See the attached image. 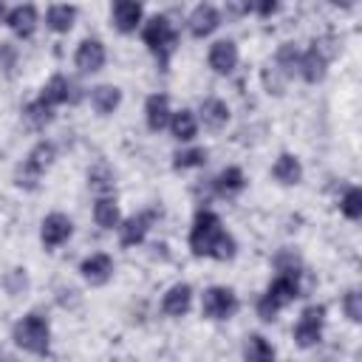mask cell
Returning a JSON list of instances; mask_svg holds the SVG:
<instances>
[{"instance_id": "obj_18", "label": "cell", "mask_w": 362, "mask_h": 362, "mask_svg": "<svg viewBox=\"0 0 362 362\" xmlns=\"http://www.w3.org/2000/svg\"><path fill=\"white\" fill-rule=\"evenodd\" d=\"M88 99H90V107H93L96 116H113L122 105V88L110 85V82H102V85H93L88 90Z\"/></svg>"}, {"instance_id": "obj_29", "label": "cell", "mask_w": 362, "mask_h": 362, "mask_svg": "<svg viewBox=\"0 0 362 362\" xmlns=\"http://www.w3.org/2000/svg\"><path fill=\"white\" fill-rule=\"evenodd\" d=\"M286 79H294L297 76V65H300V48L294 42H283L277 51H274V62H272Z\"/></svg>"}, {"instance_id": "obj_37", "label": "cell", "mask_w": 362, "mask_h": 362, "mask_svg": "<svg viewBox=\"0 0 362 362\" xmlns=\"http://www.w3.org/2000/svg\"><path fill=\"white\" fill-rule=\"evenodd\" d=\"M342 314L351 322H362V291L359 288H348L342 294Z\"/></svg>"}, {"instance_id": "obj_26", "label": "cell", "mask_w": 362, "mask_h": 362, "mask_svg": "<svg viewBox=\"0 0 362 362\" xmlns=\"http://www.w3.org/2000/svg\"><path fill=\"white\" fill-rule=\"evenodd\" d=\"M57 107H51L48 102H42L40 96L37 99H31L28 105H23V122L31 127V130H45L48 124H54V119H57V113H54Z\"/></svg>"}, {"instance_id": "obj_6", "label": "cell", "mask_w": 362, "mask_h": 362, "mask_svg": "<svg viewBox=\"0 0 362 362\" xmlns=\"http://www.w3.org/2000/svg\"><path fill=\"white\" fill-rule=\"evenodd\" d=\"M325 314L328 311H325L322 303H311V305H305L300 311V320L294 325V342H297V348L308 351V348L320 345L322 331H325Z\"/></svg>"}, {"instance_id": "obj_11", "label": "cell", "mask_w": 362, "mask_h": 362, "mask_svg": "<svg viewBox=\"0 0 362 362\" xmlns=\"http://www.w3.org/2000/svg\"><path fill=\"white\" fill-rule=\"evenodd\" d=\"M113 272H116V266H113V257L107 252H93V255L82 257V263H79V277L90 288L107 286L113 280Z\"/></svg>"}, {"instance_id": "obj_31", "label": "cell", "mask_w": 362, "mask_h": 362, "mask_svg": "<svg viewBox=\"0 0 362 362\" xmlns=\"http://www.w3.org/2000/svg\"><path fill=\"white\" fill-rule=\"evenodd\" d=\"M25 161L31 164V167H37L40 173H45L54 161H57V144L51 141V139H40L31 150H28V156H25Z\"/></svg>"}, {"instance_id": "obj_34", "label": "cell", "mask_w": 362, "mask_h": 362, "mask_svg": "<svg viewBox=\"0 0 362 362\" xmlns=\"http://www.w3.org/2000/svg\"><path fill=\"white\" fill-rule=\"evenodd\" d=\"M272 266L277 274H303V257L294 249H280L272 257Z\"/></svg>"}, {"instance_id": "obj_41", "label": "cell", "mask_w": 362, "mask_h": 362, "mask_svg": "<svg viewBox=\"0 0 362 362\" xmlns=\"http://www.w3.org/2000/svg\"><path fill=\"white\" fill-rule=\"evenodd\" d=\"M252 11L257 17H263V20H269L272 14L280 11V0H252Z\"/></svg>"}, {"instance_id": "obj_17", "label": "cell", "mask_w": 362, "mask_h": 362, "mask_svg": "<svg viewBox=\"0 0 362 362\" xmlns=\"http://www.w3.org/2000/svg\"><path fill=\"white\" fill-rule=\"evenodd\" d=\"M192 286L189 283H173L164 294H161V314L170 317V320H178V317H187L189 308H192Z\"/></svg>"}, {"instance_id": "obj_14", "label": "cell", "mask_w": 362, "mask_h": 362, "mask_svg": "<svg viewBox=\"0 0 362 362\" xmlns=\"http://www.w3.org/2000/svg\"><path fill=\"white\" fill-rule=\"evenodd\" d=\"M221 20L223 17H221V11L212 3H198L189 11V17H187V31L195 40H206V37H212L221 28Z\"/></svg>"}, {"instance_id": "obj_38", "label": "cell", "mask_w": 362, "mask_h": 362, "mask_svg": "<svg viewBox=\"0 0 362 362\" xmlns=\"http://www.w3.org/2000/svg\"><path fill=\"white\" fill-rule=\"evenodd\" d=\"M17 59H20L17 45H14V42H8V40H3V42H0V74L11 76V74H14V68H17Z\"/></svg>"}, {"instance_id": "obj_19", "label": "cell", "mask_w": 362, "mask_h": 362, "mask_svg": "<svg viewBox=\"0 0 362 362\" xmlns=\"http://www.w3.org/2000/svg\"><path fill=\"white\" fill-rule=\"evenodd\" d=\"M170 116H173V107H170V96L167 93H150L144 99V122H147V130H153V133L167 130Z\"/></svg>"}, {"instance_id": "obj_2", "label": "cell", "mask_w": 362, "mask_h": 362, "mask_svg": "<svg viewBox=\"0 0 362 362\" xmlns=\"http://www.w3.org/2000/svg\"><path fill=\"white\" fill-rule=\"evenodd\" d=\"M141 42L147 45V51L156 57V62L161 65V71H167L175 48H178V28L167 14H153L150 20L141 23Z\"/></svg>"}, {"instance_id": "obj_12", "label": "cell", "mask_w": 362, "mask_h": 362, "mask_svg": "<svg viewBox=\"0 0 362 362\" xmlns=\"http://www.w3.org/2000/svg\"><path fill=\"white\" fill-rule=\"evenodd\" d=\"M107 62V48L99 37H85L74 51V65L79 74H99Z\"/></svg>"}, {"instance_id": "obj_42", "label": "cell", "mask_w": 362, "mask_h": 362, "mask_svg": "<svg viewBox=\"0 0 362 362\" xmlns=\"http://www.w3.org/2000/svg\"><path fill=\"white\" fill-rule=\"evenodd\" d=\"M331 6H337V8H342V11H351V8L356 6V0H331Z\"/></svg>"}, {"instance_id": "obj_20", "label": "cell", "mask_w": 362, "mask_h": 362, "mask_svg": "<svg viewBox=\"0 0 362 362\" xmlns=\"http://www.w3.org/2000/svg\"><path fill=\"white\" fill-rule=\"evenodd\" d=\"M212 181V192H215V198H238L240 192H243V187H246V175H243V170L238 167V164H229V167H223L215 178H209Z\"/></svg>"}, {"instance_id": "obj_4", "label": "cell", "mask_w": 362, "mask_h": 362, "mask_svg": "<svg viewBox=\"0 0 362 362\" xmlns=\"http://www.w3.org/2000/svg\"><path fill=\"white\" fill-rule=\"evenodd\" d=\"M337 51H339V48H337V40H334V37H320V40H314L305 51H300L297 76H300L303 82H308V85L322 82L325 74H328V62H331V57H334Z\"/></svg>"}, {"instance_id": "obj_32", "label": "cell", "mask_w": 362, "mask_h": 362, "mask_svg": "<svg viewBox=\"0 0 362 362\" xmlns=\"http://www.w3.org/2000/svg\"><path fill=\"white\" fill-rule=\"evenodd\" d=\"M206 158H209L206 147L192 144V147H184V150L173 153V170H195V167H204Z\"/></svg>"}, {"instance_id": "obj_24", "label": "cell", "mask_w": 362, "mask_h": 362, "mask_svg": "<svg viewBox=\"0 0 362 362\" xmlns=\"http://www.w3.org/2000/svg\"><path fill=\"white\" fill-rule=\"evenodd\" d=\"M76 14H79L76 6H71V3H54L45 11V28L54 31V34H68L74 28V23H76Z\"/></svg>"}, {"instance_id": "obj_43", "label": "cell", "mask_w": 362, "mask_h": 362, "mask_svg": "<svg viewBox=\"0 0 362 362\" xmlns=\"http://www.w3.org/2000/svg\"><path fill=\"white\" fill-rule=\"evenodd\" d=\"M6 14H8V11H6V0H0V23L6 20Z\"/></svg>"}, {"instance_id": "obj_16", "label": "cell", "mask_w": 362, "mask_h": 362, "mask_svg": "<svg viewBox=\"0 0 362 362\" xmlns=\"http://www.w3.org/2000/svg\"><path fill=\"white\" fill-rule=\"evenodd\" d=\"M300 277H303V274H274V280L266 286L263 297H269V300L283 311L288 303H294L297 297H303Z\"/></svg>"}, {"instance_id": "obj_15", "label": "cell", "mask_w": 362, "mask_h": 362, "mask_svg": "<svg viewBox=\"0 0 362 362\" xmlns=\"http://www.w3.org/2000/svg\"><path fill=\"white\" fill-rule=\"evenodd\" d=\"M3 23L8 25V31H11L17 40H31L34 31H37V25H40V11H37L34 3H20V6H14V8L6 14Z\"/></svg>"}, {"instance_id": "obj_30", "label": "cell", "mask_w": 362, "mask_h": 362, "mask_svg": "<svg viewBox=\"0 0 362 362\" xmlns=\"http://www.w3.org/2000/svg\"><path fill=\"white\" fill-rule=\"evenodd\" d=\"M0 286H3V291H6L8 297H25V294H28V288H31L28 269H25V266H11V269L3 274Z\"/></svg>"}, {"instance_id": "obj_5", "label": "cell", "mask_w": 362, "mask_h": 362, "mask_svg": "<svg viewBox=\"0 0 362 362\" xmlns=\"http://www.w3.org/2000/svg\"><path fill=\"white\" fill-rule=\"evenodd\" d=\"M240 300L229 286H209L201 294V317L209 322H226L238 314Z\"/></svg>"}, {"instance_id": "obj_3", "label": "cell", "mask_w": 362, "mask_h": 362, "mask_svg": "<svg viewBox=\"0 0 362 362\" xmlns=\"http://www.w3.org/2000/svg\"><path fill=\"white\" fill-rule=\"evenodd\" d=\"M11 342L34 356H45L51 348V325L40 311H28L23 314L14 325H11Z\"/></svg>"}, {"instance_id": "obj_27", "label": "cell", "mask_w": 362, "mask_h": 362, "mask_svg": "<svg viewBox=\"0 0 362 362\" xmlns=\"http://www.w3.org/2000/svg\"><path fill=\"white\" fill-rule=\"evenodd\" d=\"M116 187V173L110 170L107 161H96L93 167H88V189L93 195H113Z\"/></svg>"}, {"instance_id": "obj_13", "label": "cell", "mask_w": 362, "mask_h": 362, "mask_svg": "<svg viewBox=\"0 0 362 362\" xmlns=\"http://www.w3.org/2000/svg\"><path fill=\"white\" fill-rule=\"evenodd\" d=\"M240 62V51L235 40H215L206 51V65L218 76H229Z\"/></svg>"}, {"instance_id": "obj_8", "label": "cell", "mask_w": 362, "mask_h": 362, "mask_svg": "<svg viewBox=\"0 0 362 362\" xmlns=\"http://www.w3.org/2000/svg\"><path fill=\"white\" fill-rule=\"evenodd\" d=\"M156 215H158V209L153 206V209H144V212H136V215L122 218L119 226H116L119 229V246L122 249H133V246L144 243V238H147Z\"/></svg>"}, {"instance_id": "obj_25", "label": "cell", "mask_w": 362, "mask_h": 362, "mask_svg": "<svg viewBox=\"0 0 362 362\" xmlns=\"http://www.w3.org/2000/svg\"><path fill=\"white\" fill-rule=\"evenodd\" d=\"M119 221H122V209H119L116 198L113 195H96V201H93V223L99 229L110 232V229L119 226Z\"/></svg>"}, {"instance_id": "obj_36", "label": "cell", "mask_w": 362, "mask_h": 362, "mask_svg": "<svg viewBox=\"0 0 362 362\" xmlns=\"http://www.w3.org/2000/svg\"><path fill=\"white\" fill-rule=\"evenodd\" d=\"M260 82H263V90L269 93V96H283L286 93V76L269 62V65H263V71H260Z\"/></svg>"}, {"instance_id": "obj_35", "label": "cell", "mask_w": 362, "mask_h": 362, "mask_svg": "<svg viewBox=\"0 0 362 362\" xmlns=\"http://www.w3.org/2000/svg\"><path fill=\"white\" fill-rule=\"evenodd\" d=\"M339 212L348 221H359L362 218V189L359 187H348L339 198Z\"/></svg>"}, {"instance_id": "obj_21", "label": "cell", "mask_w": 362, "mask_h": 362, "mask_svg": "<svg viewBox=\"0 0 362 362\" xmlns=\"http://www.w3.org/2000/svg\"><path fill=\"white\" fill-rule=\"evenodd\" d=\"M272 178L280 187H297L303 181V164L294 153H280L272 164Z\"/></svg>"}, {"instance_id": "obj_39", "label": "cell", "mask_w": 362, "mask_h": 362, "mask_svg": "<svg viewBox=\"0 0 362 362\" xmlns=\"http://www.w3.org/2000/svg\"><path fill=\"white\" fill-rule=\"evenodd\" d=\"M57 303H59L62 308H76V305L82 303V294H79L74 286H59V288H57Z\"/></svg>"}, {"instance_id": "obj_28", "label": "cell", "mask_w": 362, "mask_h": 362, "mask_svg": "<svg viewBox=\"0 0 362 362\" xmlns=\"http://www.w3.org/2000/svg\"><path fill=\"white\" fill-rule=\"evenodd\" d=\"M274 345L263 334H246L243 337V359L246 362H269L274 359Z\"/></svg>"}, {"instance_id": "obj_7", "label": "cell", "mask_w": 362, "mask_h": 362, "mask_svg": "<svg viewBox=\"0 0 362 362\" xmlns=\"http://www.w3.org/2000/svg\"><path fill=\"white\" fill-rule=\"evenodd\" d=\"M82 96H85L82 85H76V82L68 79L65 74H54V76H48V82L40 88V99L48 102L51 107H59V105H76Z\"/></svg>"}, {"instance_id": "obj_33", "label": "cell", "mask_w": 362, "mask_h": 362, "mask_svg": "<svg viewBox=\"0 0 362 362\" xmlns=\"http://www.w3.org/2000/svg\"><path fill=\"white\" fill-rule=\"evenodd\" d=\"M42 175H45V173H40L37 167H31V164L23 158V161L17 164V170H14V187H20L23 192H34V189H40Z\"/></svg>"}, {"instance_id": "obj_40", "label": "cell", "mask_w": 362, "mask_h": 362, "mask_svg": "<svg viewBox=\"0 0 362 362\" xmlns=\"http://www.w3.org/2000/svg\"><path fill=\"white\" fill-rule=\"evenodd\" d=\"M223 11H226L229 20H240V17H246L252 11V0H226Z\"/></svg>"}, {"instance_id": "obj_23", "label": "cell", "mask_w": 362, "mask_h": 362, "mask_svg": "<svg viewBox=\"0 0 362 362\" xmlns=\"http://www.w3.org/2000/svg\"><path fill=\"white\" fill-rule=\"evenodd\" d=\"M198 122H204V127H209V130L226 127V122H229V105L223 99H218V96H206L201 102V107H198Z\"/></svg>"}, {"instance_id": "obj_10", "label": "cell", "mask_w": 362, "mask_h": 362, "mask_svg": "<svg viewBox=\"0 0 362 362\" xmlns=\"http://www.w3.org/2000/svg\"><path fill=\"white\" fill-rule=\"evenodd\" d=\"M144 23V0H110V25L119 34H136Z\"/></svg>"}, {"instance_id": "obj_9", "label": "cell", "mask_w": 362, "mask_h": 362, "mask_svg": "<svg viewBox=\"0 0 362 362\" xmlns=\"http://www.w3.org/2000/svg\"><path fill=\"white\" fill-rule=\"evenodd\" d=\"M74 235V221L65 212H48L40 223V243L45 252L59 249L62 243H68Z\"/></svg>"}, {"instance_id": "obj_1", "label": "cell", "mask_w": 362, "mask_h": 362, "mask_svg": "<svg viewBox=\"0 0 362 362\" xmlns=\"http://www.w3.org/2000/svg\"><path fill=\"white\" fill-rule=\"evenodd\" d=\"M189 252L195 257H212V260H232L238 255V240L232 232H226L223 221L218 212H212L209 206H201L192 218V226H189Z\"/></svg>"}, {"instance_id": "obj_22", "label": "cell", "mask_w": 362, "mask_h": 362, "mask_svg": "<svg viewBox=\"0 0 362 362\" xmlns=\"http://www.w3.org/2000/svg\"><path fill=\"white\" fill-rule=\"evenodd\" d=\"M198 116H195V110H189V107H181V110H173V116H170V133H173V139L175 141H181V144H189L195 136H198Z\"/></svg>"}]
</instances>
